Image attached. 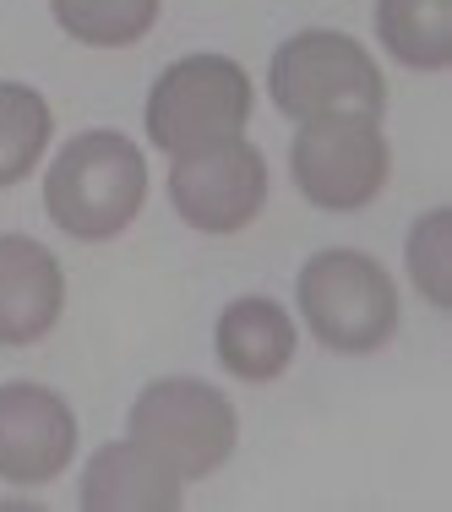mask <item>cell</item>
Masks as SVG:
<instances>
[{
  "label": "cell",
  "mask_w": 452,
  "mask_h": 512,
  "mask_svg": "<svg viewBox=\"0 0 452 512\" xmlns=\"http://www.w3.org/2000/svg\"><path fill=\"white\" fill-rule=\"evenodd\" d=\"M148 202V158L120 131L71 137L44 175V207L66 235L115 240Z\"/></svg>",
  "instance_id": "6da1fadb"
},
{
  "label": "cell",
  "mask_w": 452,
  "mask_h": 512,
  "mask_svg": "<svg viewBox=\"0 0 452 512\" xmlns=\"http://www.w3.org/2000/svg\"><path fill=\"white\" fill-rule=\"evenodd\" d=\"M267 88H273V104L289 120H322V115L382 120L387 109V82L376 71V60L338 28H305L278 44Z\"/></svg>",
  "instance_id": "7a4b0ae2"
},
{
  "label": "cell",
  "mask_w": 452,
  "mask_h": 512,
  "mask_svg": "<svg viewBox=\"0 0 452 512\" xmlns=\"http://www.w3.org/2000/svg\"><path fill=\"white\" fill-rule=\"evenodd\" d=\"M300 311L322 349L338 355H371L398 333V289L387 267L365 251L333 246L300 267Z\"/></svg>",
  "instance_id": "3957f363"
},
{
  "label": "cell",
  "mask_w": 452,
  "mask_h": 512,
  "mask_svg": "<svg viewBox=\"0 0 452 512\" xmlns=\"http://www.w3.org/2000/svg\"><path fill=\"white\" fill-rule=\"evenodd\" d=\"M251 120V77L224 55H186L158 71L148 93V137L169 158L240 137Z\"/></svg>",
  "instance_id": "277c9868"
},
{
  "label": "cell",
  "mask_w": 452,
  "mask_h": 512,
  "mask_svg": "<svg viewBox=\"0 0 452 512\" xmlns=\"http://www.w3.org/2000/svg\"><path fill=\"white\" fill-rule=\"evenodd\" d=\"M235 436V404L197 376H164L131 404V442H142L180 480H207L235 453Z\"/></svg>",
  "instance_id": "5b68a950"
},
{
  "label": "cell",
  "mask_w": 452,
  "mask_h": 512,
  "mask_svg": "<svg viewBox=\"0 0 452 512\" xmlns=\"http://www.w3.org/2000/svg\"><path fill=\"white\" fill-rule=\"evenodd\" d=\"M300 137L289 148L300 197L322 213H360L387 186V137L376 120L360 115H322L300 120Z\"/></svg>",
  "instance_id": "8992f818"
},
{
  "label": "cell",
  "mask_w": 452,
  "mask_h": 512,
  "mask_svg": "<svg viewBox=\"0 0 452 512\" xmlns=\"http://www.w3.org/2000/svg\"><path fill=\"white\" fill-rule=\"evenodd\" d=\"M169 202L202 235H235L267 202V158L246 137L186 153L169 169Z\"/></svg>",
  "instance_id": "52a82bcc"
},
{
  "label": "cell",
  "mask_w": 452,
  "mask_h": 512,
  "mask_svg": "<svg viewBox=\"0 0 452 512\" xmlns=\"http://www.w3.org/2000/svg\"><path fill=\"white\" fill-rule=\"evenodd\" d=\"M77 453V414L39 382L0 387V480L44 485Z\"/></svg>",
  "instance_id": "ba28073f"
},
{
  "label": "cell",
  "mask_w": 452,
  "mask_h": 512,
  "mask_svg": "<svg viewBox=\"0 0 452 512\" xmlns=\"http://www.w3.org/2000/svg\"><path fill=\"white\" fill-rule=\"evenodd\" d=\"M66 278L28 235H0V349H28L60 322Z\"/></svg>",
  "instance_id": "9c48e42d"
},
{
  "label": "cell",
  "mask_w": 452,
  "mask_h": 512,
  "mask_svg": "<svg viewBox=\"0 0 452 512\" xmlns=\"http://www.w3.org/2000/svg\"><path fill=\"white\" fill-rule=\"evenodd\" d=\"M180 474H169L142 442H109L93 453L82 474V507L88 512H175Z\"/></svg>",
  "instance_id": "30bf717a"
},
{
  "label": "cell",
  "mask_w": 452,
  "mask_h": 512,
  "mask_svg": "<svg viewBox=\"0 0 452 512\" xmlns=\"http://www.w3.org/2000/svg\"><path fill=\"white\" fill-rule=\"evenodd\" d=\"M218 360L240 382H273L295 360V322L273 300H235L218 316Z\"/></svg>",
  "instance_id": "8fae6325"
},
{
  "label": "cell",
  "mask_w": 452,
  "mask_h": 512,
  "mask_svg": "<svg viewBox=\"0 0 452 512\" xmlns=\"http://www.w3.org/2000/svg\"><path fill=\"white\" fill-rule=\"evenodd\" d=\"M376 33L403 66L442 71L452 60V0H376Z\"/></svg>",
  "instance_id": "7c38bea8"
},
{
  "label": "cell",
  "mask_w": 452,
  "mask_h": 512,
  "mask_svg": "<svg viewBox=\"0 0 452 512\" xmlns=\"http://www.w3.org/2000/svg\"><path fill=\"white\" fill-rule=\"evenodd\" d=\"M50 104L39 88L22 82H0V186H17L22 175H33V164L50 148Z\"/></svg>",
  "instance_id": "4fadbf2b"
},
{
  "label": "cell",
  "mask_w": 452,
  "mask_h": 512,
  "mask_svg": "<svg viewBox=\"0 0 452 512\" xmlns=\"http://www.w3.org/2000/svg\"><path fill=\"white\" fill-rule=\"evenodd\" d=\"M55 22L77 44H99V50H120L137 44L158 22V0H50Z\"/></svg>",
  "instance_id": "5bb4252c"
}]
</instances>
